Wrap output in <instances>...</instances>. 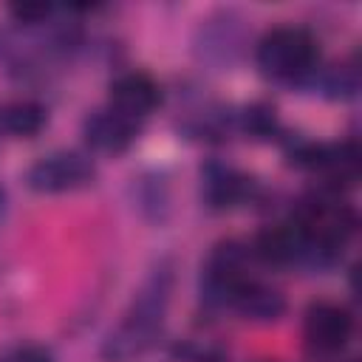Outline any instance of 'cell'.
Here are the masks:
<instances>
[{
	"label": "cell",
	"instance_id": "cell-2",
	"mask_svg": "<svg viewBox=\"0 0 362 362\" xmlns=\"http://www.w3.org/2000/svg\"><path fill=\"white\" fill-rule=\"evenodd\" d=\"M255 62L272 82L308 85L320 68V45L314 34L300 25H277L260 37Z\"/></svg>",
	"mask_w": 362,
	"mask_h": 362
},
{
	"label": "cell",
	"instance_id": "cell-18",
	"mask_svg": "<svg viewBox=\"0 0 362 362\" xmlns=\"http://www.w3.org/2000/svg\"><path fill=\"white\" fill-rule=\"evenodd\" d=\"M6 209H8V195H6V189L0 187V221H3V215H6Z\"/></svg>",
	"mask_w": 362,
	"mask_h": 362
},
{
	"label": "cell",
	"instance_id": "cell-6",
	"mask_svg": "<svg viewBox=\"0 0 362 362\" xmlns=\"http://www.w3.org/2000/svg\"><path fill=\"white\" fill-rule=\"evenodd\" d=\"M303 334H305V342L314 351H320V354H339L348 345V339L354 337V317L339 303L317 300L305 311Z\"/></svg>",
	"mask_w": 362,
	"mask_h": 362
},
{
	"label": "cell",
	"instance_id": "cell-1",
	"mask_svg": "<svg viewBox=\"0 0 362 362\" xmlns=\"http://www.w3.org/2000/svg\"><path fill=\"white\" fill-rule=\"evenodd\" d=\"M173 286H175L173 263L161 260L139 286L122 322L105 337L99 351L105 362H136L156 348L167 322Z\"/></svg>",
	"mask_w": 362,
	"mask_h": 362
},
{
	"label": "cell",
	"instance_id": "cell-5",
	"mask_svg": "<svg viewBox=\"0 0 362 362\" xmlns=\"http://www.w3.org/2000/svg\"><path fill=\"white\" fill-rule=\"evenodd\" d=\"M96 178V167L85 153L76 150H57L48 153L42 158H37L28 173H25V184L34 192L42 195H57V192H74V189H85L90 187Z\"/></svg>",
	"mask_w": 362,
	"mask_h": 362
},
{
	"label": "cell",
	"instance_id": "cell-15",
	"mask_svg": "<svg viewBox=\"0 0 362 362\" xmlns=\"http://www.w3.org/2000/svg\"><path fill=\"white\" fill-rule=\"evenodd\" d=\"M235 127L240 133H246L249 139H257V141H269V139H280V122H277V107L272 102H252L246 107H240L235 113Z\"/></svg>",
	"mask_w": 362,
	"mask_h": 362
},
{
	"label": "cell",
	"instance_id": "cell-8",
	"mask_svg": "<svg viewBox=\"0 0 362 362\" xmlns=\"http://www.w3.org/2000/svg\"><path fill=\"white\" fill-rule=\"evenodd\" d=\"M161 102V90L156 79L144 71H127L119 74L107 88V107L127 116L130 122H144Z\"/></svg>",
	"mask_w": 362,
	"mask_h": 362
},
{
	"label": "cell",
	"instance_id": "cell-4",
	"mask_svg": "<svg viewBox=\"0 0 362 362\" xmlns=\"http://www.w3.org/2000/svg\"><path fill=\"white\" fill-rule=\"evenodd\" d=\"M246 40H249V31L238 11H215L206 20H201L192 40V51L198 62L221 71L235 65L243 57Z\"/></svg>",
	"mask_w": 362,
	"mask_h": 362
},
{
	"label": "cell",
	"instance_id": "cell-10",
	"mask_svg": "<svg viewBox=\"0 0 362 362\" xmlns=\"http://www.w3.org/2000/svg\"><path fill=\"white\" fill-rule=\"evenodd\" d=\"M229 308L238 311V314H240L243 320H249V322L269 325V322H277V320L286 314L288 303H286V297H283L280 288L266 286V283L249 277V280H243V283L235 288V294H232V300H229Z\"/></svg>",
	"mask_w": 362,
	"mask_h": 362
},
{
	"label": "cell",
	"instance_id": "cell-11",
	"mask_svg": "<svg viewBox=\"0 0 362 362\" xmlns=\"http://www.w3.org/2000/svg\"><path fill=\"white\" fill-rule=\"evenodd\" d=\"M252 257H257L260 263L269 266H294L300 263V252H303V235L297 232V226L288 223H269L263 226L255 240L249 243Z\"/></svg>",
	"mask_w": 362,
	"mask_h": 362
},
{
	"label": "cell",
	"instance_id": "cell-3",
	"mask_svg": "<svg viewBox=\"0 0 362 362\" xmlns=\"http://www.w3.org/2000/svg\"><path fill=\"white\" fill-rule=\"evenodd\" d=\"M252 260V249L243 240H221L212 246L204 269H201V300L212 308L229 305L235 288L249 280L246 269Z\"/></svg>",
	"mask_w": 362,
	"mask_h": 362
},
{
	"label": "cell",
	"instance_id": "cell-12",
	"mask_svg": "<svg viewBox=\"0 0 362 362\" xmlns=\"http://www.w3.org/2000/svg\"><path fill=\"white\" fill-rule=\"evenodd\" d=\"M133 206L141 212V218L153 223H164L170 218V181L164 173H144L133 178Z\"/></svg>",
	"mask_w": 362,
	"mask_h": 362
},
{
	"label": "cell",
	"instance_id": "cell-14",
	"mask_svg": "<svg viewBox=\"0 0 362 362\" xmlns=\"http://www.w3.org/2000/svg\"><path fill=\"white\" fill-rule=\"evenodd\" d=\"M308 85H317L328 99H354L359 90V68L356 59H342L328 68H317Z\"/></svg>",
	"mask_w": 362,
	"mask_h": 362
},
{
	"label": "cell",
	"instance_id": "cell-7",
	"mask_svg": "<svg viewBox=\"0 0 362 362\" xmlns=\"http://www.w3.org/2000/svg\"><path fill=\"white\" fill-rule=\"evenodd\" d=\"M252 195H255V181L238 167L223 161H206L201 167V198L209 209L223 212L252 201Z\"/></svg>",
	"mask_w": 362,
	"mask_h": 362
},
{
	"label": "cell",
	"instance_id": "cell-17",
	"mask_svg": "<svg viewBox=\"0 0 362 362\" xmlns=\"http://www.w3.org/2000/svg\"><path fill=\"white\" fill-rule=\"evenodd\" d=\"M0 362H54V354L45 348V345H37V342H25V345H17L11 348Z\"/></svg>",
	"mask_w": 362,
	"mask_h": 362
},
{
	"label": "cell",
	"instance_id": "cell-16",
	"mask_svg": "<svg viewBox=\"0 0 362 362\" xmlns=\"http://www.w3.org/2000/svg\"><path fill=\"white\" fill-rule=\"evenodd\" d=\"M8 14L14 17V23L34 28V25H48V20L54 17V6L51 3H23V6H11Z\"/></svg>",
	"mask_w": 362,
	"mask_h": 362
},
{
	"label": "cell",
	"instance_id": "cell-13",
	"mask_svg": "<svg viewBox=\"0 0 362 362\" xmlns=\"http://www.w3.org/2000/svg\"><path fill=\"white\" fill-rule=\"evenodd\" d=\"M48 124V110L37 99H14L0 107V130L14 139H34Z\"/></svg>",
	"mask_w": 362,
	"mask_h": 362
},
{
	"label": "cell",
	"instance_id": "cell-9",
	"mask_svg": "<svg viewBox=\"0 0 362 362\" xmlns=\"http://www.w3.org/2000/svg\"><path fill=\"white\" fill-rule=\"evenodd\" d=\"M136 133H139V124L130 122L127 116L116 113L113 107H99V110L88 113L82 122V136H85L88 147L102 156L127 153L130 144L136 141Z\"/></svg>",
	"mask_w": 362,
	"mask_h": 362
}]
</instances>
